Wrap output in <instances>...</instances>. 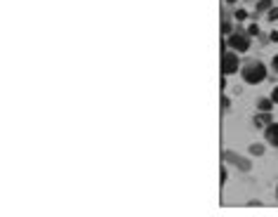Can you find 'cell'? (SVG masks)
Returning <instances> with one entry per match:
<instances>
[{
    "mask_svg": "<svg viewBox=\"0 0 278 217\" xmlns=\"http://www.w3.org/2000/svg\"><path fill=\"white\" fill-rule=\"evenodd\" d=\"M250 151H252L255 156H262V154H264V146H262V144H252V146H250Z\"/></svg>",
    "mask_w": 278,
    "mask_h": 217,
    "instance_id": "obj_7",
    "label": "cell"
},
{
    "mask_svg": "<svg viewBox=\"0 0 278 217\" xmlns=\"http://www.w3.org/2000/svg\"><path fill=\"white\" fill-rule=\"evenodd\" d=\"M245 17H248V12H245V9H236V19H238V21H243Z\"/></svg>",
    "mask_w": 278,
    "mask_h": 217,
    "instance_id": "obj_9",
    "label": "cell"
},
{
    "mask_svg": "<svg viewBox=\"0 0 278 217\" xmlns=\"http://www.w3.org/2000/svg\"><path fill=\"white\" fill-rule=\"evenodd\" d=\"M241 76L248 85H260V83H264V78H267V66L262 62H257V59H250L248 64L241 66Z\"/></svg>",
    "mask_w": 278,
    "mask_h": 217,
    "instance_id": "obj_1",
    "label": "cell"
},
{
    "mask_svg": "<svg viewBox=\"0 0 278 217\" xmlns=\"http://www.w3.org/2000/svg\"><path fill=\"white\" fill-rule=\"evenodd\" d=\"M264 137H267V142L271 146H278V123H269L264 127Z\"/></svg>",
    "mask_w": 278,
    "mask_h": 217,
    "instance_id": "obj_4",
    "label": "cell"
},
{
    "mask_svg": "<svg viewBox=\"0 0 278 217\" xmlns=\"http://www.w3.org/2000/svg\"><path fill=\"white\" fill-rule=\"evenodd\" d=\"M271 69H274V71L278 73V54H276V57H274V59H271Z\"/></svg>",
    "mask_w": 278,
    "mask_h": 217,
    "instance_id": "obj_12",
    "label": "cell"
},
{
    "mask_svg": "<svg viewBox=\"0 0 278 217\" xmlns=\"http://www.w3.org/2000/svg\"><path fill=\"white\" fill-rule=\"evenodd\" d=\"M238 69H241V57H238V52L226 50V52L222 54V71L229 76V73H236Z\"/></svg>",
    "mask_w": 278,
    "mask_h": 217,
    "instance_id": "obj_3",
    "label": "cell"
},
{
    "mask_svg": "<svg viewBox=\"0 0 278 217\" xmlns=\"http://www.w3.org/2000/svg\"><path fill=\"white\" fill-rule=\"evenodd\" d=\"M269 19H271V21H278V7H271L269 9Z\"/></svg>",
    "mask_w": 278,
    "mask_h": 217,
    "instance_id": "obj_8",
    "label": "cell"
},
{
    "mask_svg": "<svg viewBox=\"0 0 278 217\" xmlns=\"http://www.w3.org/2000/svg\"><path fill=\"white\" fill-rule=\"evenodd\" d=\"M271 102H274V104H278V88H274V90H271Z\"/></svg>",
    "mask_w": 278,
    "mask_h": 217,
    "instance_id": "obj_11",
    "label": "cell"
},
{
    "mask_svg": "<svg viewBox=\"0 0 278 217\" xmlns=\"http://www.w3.org/2000/svg\"><path fill=\"white\" fill-rule=\"evenodd\" d=\"M276 199H278V187H276Z\"/></svg>",
    "mask_w": 278,
    "mask_h": 217,
    "instance_id": "obj_15",
    "label": "cell"
},
{
    "mask_svg": "<svg viewBox=\"0 0 278 217\" xmlns=\"http://www.w3.org/2000/svg\"><path fill=\"white\" fill-rule=\"evenodd\" d=\"M226 2H238V0H226Z\"/></svg>",
    "mask_w": 278,
    "mask_h": 217,
    "instance_id": "obj_14",
    "label": "cell"
},
{
    "mask_svg": "<svg viewBox=\"0 0 278 217\" xmlns=\"http://www.w3.org/2000/svg\"><path fill=\"white\" fill-rule=\"evenodd\" d=\"M271 104H274V102H271V97H269V100H260V102H257V107H260L262 111H271Z\"/></svg>",
    "mask_w": 278,
    "mask_h": 217,
    "instance_id": "obj_6",
    "label": "cell"
},
{
    "mask_svg": "<svg viewBox=\"0 0 278 217\" xmlns=\"http://www.w3.org/2000/svg\"><path fill=\"white\" fill-rule=\"evenodd\" d=\"M252 123H255V125L257 127H267L271 123V116H269V111H262L260 116H255L252 118Z\"/></svg>",
    "mask_w": 278,
    "mask_h": 217,
    "instance_id": "obj_5",
    "label": "cell"
},
{
    "mask_svg": "<svg viewBox=\"0 0 278 217\" xmlns=\"http://www.w3.org/2000/svg\"><path fill=\"white\" fill-rule=\"evenodd\" d=\"M248 33H250V36H257V33H260V26H257V24H250Z\"/></svg>",
    "mask_w": 278,
    "mask_h": 217,
    "instance_id": "obj_10",
    "label": "cell"
},
{
    "mask_svg": "<svg viewBox=\"0 0 278 217\" xmlns=\"http://www.w3.org/2000/svg\"><path fill=\"white\" fill-rule=\"evenodd\" d=\"M269 38H271V40H274V43H278V31H274V33H271Z\"/></svg>",
    "mask_w": 278,
    "mask_h": 217,
    "instance_id": "obj_13",
    "label": "cell"
},
{
    "mask_svg": "<svg viewBox=\"0 0 278 217\" xmlns=\"http://www.w3.org/2000/svg\"><path fill=\"white\" fill-rule=\"evenodd\" d=\"M226 45H229V50H233V52H248L250 50V33L248 31H241V28H236L233 33H229V38H226Z\"/></svg>",
    "mask_w": 278,
    "mask_h": 217,
    "instance_id": "obj_2",
    "label": "cell"
}]
</instances>
